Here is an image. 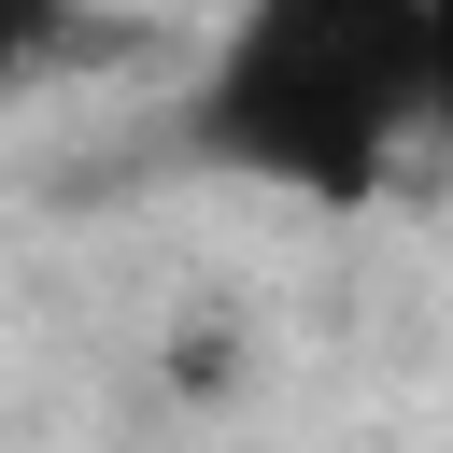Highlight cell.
Returning <instances> with one entry per match:
<instances>
[{"instance_id":"cell-1","label":"cell","mask_w":453,"mask_h":453,"mask_svg":"<svg viewBox=\"0 0 453 453\" xmlns=\"http://www.w3.org/2000/svg\"><path fill=\"white\" fill-rule=\"evenodd\" d=\"M411 142H425L411 0H226L184 85V156L297 212H368L411 170Z\"/></svg>"},{"instance_id":"cell-2","label":"cell","mask_w":453,"mask_h":453,"mask_svg":"<svg viewBox=\"0 0 453 453\" xmlns=\"http://www.w3.org/2000/svg\"><path fill=\"white\" fill-rule=\"evenodd\" d=\"M71 28H85V0H0V85H28Z\"/></svg>"},{"instance_id":"cell-3","label":"cell","mask_w":453,"mask_h":453,"mask_svg":"<svg viewBox=\"0 0 453 453\" xmlns=\"http://www.w3.org/2000/svg\"><path fill=\"white\" fill-rule=\"evenodd\" d=\"M425 14V142H453V0H411Z\"/></svg>"}]
</instances>
